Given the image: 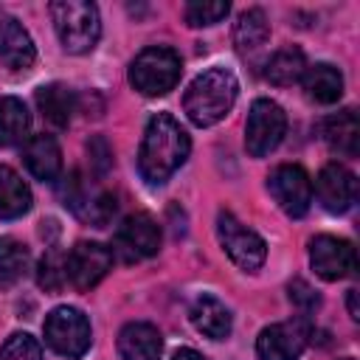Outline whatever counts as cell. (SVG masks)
<instances>
[{
	"label": "cell",
	"instance_id": "1",
	"mask_svg": "<svg viewBox=\"0 0 360 360\" xmlns=\"http://www.w3.org/2000/svg\"><path fill=\"white\" fill-rule=\"evenodd\" d=\"M191 141L188 132L169 115V112H158L149 118L146 129H143V141L138 149V172L146 183L160 186L166 183L188 158Z\"/></svg>",
	"mask_w": 360,
	"mask_h": 360
},
{
	"label": "cell",
	"instance_id": "2",
	"mask_svg": "<svg viewBox=\"0 0 360 360\" xmlns=\"http://www.w3.org/2000/svg\"><path fill=\"white\" fill-rule=\"evenodd\" d=\"M236 93H239V82L228 68H208L188 84L183 96V110L191 124L214 127L231 112Z\"/></svg>",
	"mask_w": 360,
	"mask_h": 360
},
{
	"label": "cell",
	"instance_id": "3",
	"mask_svg": "<svg viewBox=\"0 0 360 360\" xmlns=\"http://www.w3.org/2000/svg\"><path fill=\"white\" fill-rule=\"evenodd\" d=\"M51 20L56 28V37L68 53H87L96 48L101 34L98 8L87 0H53L51 3Z\"/></svg>",
	"mask_w": 360,
	"mask_h": 360
},
{
	"label": "cell",
	"instance_id": "4",
	"mask_svg": "<svg viewBox=\"0 0 360 360\" xmlns=\"http://www.w3.org/2000/svg\"><path fill=\"white\" fill-rule=\"evenodd\" d=\"M180 56L166 45H155L132 59L129 82L143 96H163L180 82Z\"/></svg>",
	"mask_w": 360,
	"mask_h": 360
},
{
	"label": "cell",
	"instance_id": "5",
	"mask_svg": "<svg viewBox=\"0 0 360 360\" xmlns=\"http://www.w3.org/2000/svg\"><path fill=\"white\" fill-rule=\"evenodd\" d=\"M45 343L62 357H82L90 349V321L76 307H56L45 318Z\"/></svg>",
	"mask_w": 360,
	"mask_h": 360
},
{
	"label": "cell",
	"instance_id": "6",
	"mask_svg": "<svg viewBox=\"0 0 360 360\" xmlns=\"http://www.w3.org/2000/svg\"><path fill=\"white\" fill-rule=\"evenodd\" d=\"M217 236H219V245L222 250L228 253V259L242 267V270H259L264 264V256H267V245L264 239L245 228L231 211H219L217 214Z\"/></svg>",
	"mask_w": 360,
	"mask_h": 360
},
{
	"label": "cell",
	"instance_id": "7",
	"mask_svg": "<svg viewBox=\"0 0 360 360\" xmlns=\"http://www.w3.org/2000/svg\"><path fill=\"white\" fill-rule=\"evenodd\" d=\"M284 132H287L284 110L273 98H256L250 112H248V124H245V146H248V152L253 158L270 155L281 143Z\"/></svg>",
	"mask_w": 360,
	"mask_h": 360
},
{
	"label": "cell",
	"instance_id": "8",
	"mask_svg": "<svg viewBox=\"0 0 360 360\" xmlns=\"http://www.w3.org/2000/svg\"><path fill=\"white\" fill-rule=\"evenodd\" d=\"M309 321L292 318L281 323H270L256 338V354L259 360H298L309 340Z\"/></svg>",
	"mask_w": 360,
	"mask_h": 360
},
{
	"label": "cell",
	"instance_id": "9",
	"mask_svg": "<svg viewBox=\"0 0 360 360\" xmlns=\"http://www.w3.org/2000/svg\"><path fill=\"white\" fill-rule=\"evenodd\" d=\"M267 191L287 217H304L312 205V180L295 163L276 166L267 177Z\"/></svg>",
	"mask_w": 360,
	"mask_h": 360
},
{
	"label": "cell",
	"instance_id": "10",
	"mask_svg": "<svg viewBox=\"0 0 360 360\" xmlns=\"http://www.w3.org/2000/svg\"><path fill=\"white\" fill-rule=\"evenodd\" d=\"M65 267H68V281L76 290H90L110 273L112 250L104 248L101 242H79L65 256Z\"/></svg>",
	"mask_w": 360,
	"mask_h": 360
},
{
	"label": "cell",
	"instance_id": "11",
	"mask_svg": "<svg viewBox=\"0 0 360 360\" xmlns=\"http://www.w3.org/2000/svg\"><path fill=\"white\" fill-rule=\"evenodd\" d=\"M309 264L323 281H338L354 273L357 256H354L352 242L323 233L309 242Z\"/></svg>",
	"mask_w": 360,
	"mask_h": 360
},
{
	"label": "cell",
	"instance_id": "12",
	"mask_svg": "<svg viewBox=\"0 0 360 360\" xmlns=\"http://www.w3.org/2000/svg\"><path fill=\"white\" fill-rule=\"evenodd\" d=\"M158 248H160V225L149 214H132L115 231V250L127 262L155 256Z\"/></svg>",
	"mask_w": 360,
	"mask_h": 360
},
{
	"label": "cell",
	"instance_id": "13",
	"mask_svg": "<svg viewBox=\"0 0 360 360\" xmlns=\"http://www.w3.org/2000/svg\"><path fill=\"white\" fill-rule=\"evenodd\" d=\"M315 194L329 214H343L357 200V180L346 166L326 163L315 177Z\"/></svg>",
	"mask_w": 360,
	"mask_h": 360
},
{
	"label": "cell",
	"instance_id": "14",
	"mask_svg": "<svg viewBox=\"0 0 360 360\" xmlns=\"http://www.w3.org/2000/svg\"><path fill=\"white\" fill-rule=\"evenodd\" d=\"M37 59L31 34L20 25L17 17L0 14V62L11 70H28Z\"/></svg>",
	"mask_w": 360,
	"mask_h": 360
},
{
	"label": "cell",
	"instance_id": "15",
	"mask_svg": "<svg viewBox=\"0 0 360 360\" xmlns=\"http://www.w3.org/2000/svg\"><path fill=\"white\" fill-rule=\"evenodd\" d=\"M188 318H191L194 329L202 332L211 340H225L231 335V326H233L231 323V309L211 292H202L191 301Z\"/></svg>",
	"mask_w": 360,
	"mask_h": 360
},
{
	"label": "cell",
	"instance_id": "16",
	"mask_svg": "<svg viewBox=\"0 0 360 360\" xmlns=\"http://www.w3.org/2000/svg\"><path fill=\"white\" fill-rule=\"evenodd\" d=\"M163 338L158 326L132 321L118 332V354L124 360H160Z\"/></svg>",
	"mask_w": 360,
	"mask_h": 360
},
{
	"label": "cell",
	"instance_id": "17",
	"mask_svg": "<svg viewBox=\"0 0 360 360\" xmlns=\"http://www.w3.org/2000/svg\"><path fill=\"white\" fill-rule=\"evenodd\" d=\"M22 160L28 166V172L42 180V183H51L56 180L59 169H62V152H59V143L51 138V135H31L25 141V149H22Z\"/></svg>",
	"mask_w": 360,
	"mask_h": 360
},
{
	"label": "cell",
	"instance_id": "18",
	"mask_svg": "<svg viewBox=\"0 0 360 360\" xmlns=\"http://www.w3.org/2000/svg\"><path fill=\"white\" fill-rule=\"evenodd\" d=\"M321 135L329 143L332 152L338 155H357V143H360V121L354 115V110H340L335 115H329L321 124Z\"/></svg>",
	"mask_w": 360,
	"mask_h": 360
},
{
	"label": "cell",
	"instance_id": "19",
	"mask_svg": "<svg viewBox=\"0 0 360 360\" xmlns=\"http://www.w3.org/2000/svg\"><path fill=\"white\" fill-rule=\"evenodd\" d=\"M301 82H304L307 98H312L318 104H335L343 96V76H340V70L335 65L318 62V65L304 70Z\"/></svg>",
	"mask_w": 360,
	"mask_h": 360
},
{
	"label": "cell",
	"instance_id": "20",
	"mask_svg": "<svg viewBox=\"0 0 360 360\" xmlns=\"http://www.w3.org/2000/svg\"><path fill=\"white\" fill-rule=\"evenodd\" d=\"M37 107H39V112L45 115L48 124L65 129V127L70 124L73 112H76V98H73L70 87L53 82V84H42V87L37 90Z\"/></svg>",
	"mask_w": 360,
	"mask_h": 360
},
{
	"label": "cell",
	"instance_id": "21",
	"mask_svg": "<svg viewBox=\"0 0 360 360\" xmlns=\"http://www.w3.org/2000/svg\"><path fill=\"white\" fill-rule=\"evenodd\" d=\"M31 208V188L11 169L0 166V219H17Z\"/></svg>",
	"mask_w": 360,
	"mask_h": 360
},
{
	"label": "cell",
	"instance_id": "22",
	"mask_svg": "<svg viewBox=\"0 0 360 360\" xmlns=\"http://www.w3.org/2000/svg\"><path fill=\"white\" fill-rule=\"evenodd\" d=\"M31 129V112L25 104L14 96L0 98V146H17L28 138Z\"/></svg>",
	"mask_w": 360,
	"mask_h": 360
},
{
	"label": "cell",
	"instance_id": "23",
	"mask_svg": "<svg viewBox=\"0 0 360 360\" xmlns=\"http://www.w3.org/2000/svg\"><path fill=\"white\" fill-rule=\"evenodd\" d=\"M270 37V22L264 17L262 8H248L239 14L236 25H233V45L239 53H250L256 48H262Z\"/></svg>",
	"mask_w": 360,
	"mask_h": 360
},
{
	"label": "cell",
	"instance_id": "24",
	"mask_svg": "<svg viewBox=\"0 0 360 360\" xmlns=\"http://www.w3.org/2000/svg\"><path fill=\"white\" fill-rule=\"evenodd\" d=\"M304 70H307V59H304V53H301L298 48H292V45L276 51V53L270 56V62H267V79H270L273 84H278V87L295 84V82L304 76Z\"/></svg>",
	"mask_w": 360,
	"mask_h": 360
},
{
	"label": "cell",
	"instance_id": "25",
	"mask_svg": "<svg viewBox=\"0 0 360 360\" xmlns=\"http://www.w3.org/2000/svg\"><path fill=\"white\" fill-rule=\"evenodd\" d=\"M28 270V248L11 236H0V287H11Z\"/></svg>",
	"mask_w": 360,
	"mask_h": 360
},
{
	"label": "cell",
	"instance_id": "26",
	"mask_svg": "<svg viewBox=\"0 0 360 360\" xmlns=\"http://www.w3.org/2000/svg\"><path fill=\"white\" fill-rule=\"evenodd\" d=\"M65 281H68L65 256H62L56 248H51V250L39 259V264H37V284H39L45 292H56V290L65 287Z\"/></svg>",
	"mask_w": 360,
	"mask_h": 360
},
{
	"label": "cell",
	"instance_id": "27",
	"mask_svg": "<svg viewBox=\"0 0 360 360\" xmlns=\"http://www.w3.org/2000/svg\"><path fill=\"white\" fill-rule=\"evenodd\" d=\"M228 11H231V6H228L225 0H191V3L183 8L186 22L194 25V28H200V25H214V22H219Z\"/></svg>",
	"mask_w": 360,
	"mask_h": 360
},
{
	"label": "cell",
	"instance_id": "28",
	"mask_svg": "<svg viewBox=\"0 0 360 360\" xmlns=\"http://www.w3.org/2000/svg\"><path fill=\"white\" fill-rule=\"evenodd\" d=\"M0 360H42V346H39L37 338H31L28 332H14V335L3 343Z\"/></svg>",
	"mask_w": 360,
	"mask_h": 360
},
{
	"label": "cell",
	"instance_id": "29",
	"mask_svg": "<svg viewBox=\"0 0 360 360\" xmlns=\"http://www.w3.org/2000/svg\"><path fill=\"white\" fill-rule=\"evenodd\" d=\"M287 295H290L292 307H298L304 315H307V312H315V309L321 307V295H318L304 278H292L290 287H287Z\"/></svg>",
	"mask_w": 360,
	"mask_h": 360
},
{
	"label": "cell",
	"instance_id": "30",
	"mask_svg": "<svg viewBox=\"0 0 360 360\" xmlns=\"http://www.w3.org/2000/svg\"><path fill=\"white\" fill-rule=\"evenodd\" d=\"M87 155H90V163H93V169L98 174H104L112 166V149H110V143L101 135H96V138L87 141Z\"/></svg>",
	"mask_w": 360,
	"mask_h": 360
},
{
	"label": "cell",
	"instance_id": "31",
	"mask_svg": "<svg viewBox=\"0 0 360 360\" xmlns=\"http://www.w3.org/2000/svg\"><path fill=\"white\" fill-rule=\"evenodd\" d=\"M112 214H115V197H110V194H101L96 202H90V211H87V217L96 225H107L112 219Z\"/></svg>",
	"mask_w": 360,
	"mask_h": 360
},
{
	"label": "cell",
	"instance_id": "32",
	"mask_svg": "<svg viewBox=\"0 0 360 360\" xmlns=\"http://www.w3.org/2000/svg\"><path fill=\"white\" fill-rule=\"evenodd\" d=\"M68 183L59 186V194L65 200V205H70L73 211H79L82 205V180H79V172H70V177H65Z\"/></svg>",
	"mask_w": 360,
	"mask_h": 360
},
{
	"label": "cell",
	"instance_id": "33",
	"mask_svg": "<svg viewBox=\"0 0 360 360\" xmlns=\"http://www.w3.org/2000/svg\"><path fill=\"white\" fill-rule=\"evenodd\" d=\"M172 360H208V357L200 354V352H194V349H177V352L172 354Z\"/></svg>",
	"mask_w": 360,
	"mask_h": 360
},
{
	"label": "cell",
	"instance_id": "34",
	"mask_svg": "<svg viewBox=\"0 0 360 360\" xmlns=\"http://www.w3.org/2000/svg\"><path fill=\"white\" fill-rule=\"evenodd\" d=\"M346 304H349V315H352V321H360V309H357V290H349Z\"/></svg>",
	"mask_w": 360,
	"mask_h": 360
},
{
	"label": "cell",
	"instance_id": "35",
	"mask_svg": "<svg viewBox=\"0 0 360 360\" xmlns=\"http://www.w3.org/2000/svg\"><path fill=\"white\" fill-rule=\"evenodd\" d=\"M340 360H354V357H340Z\"/></svg>",
	"mask_w": 360,
	"mask_h": 360
}]
</instances>
